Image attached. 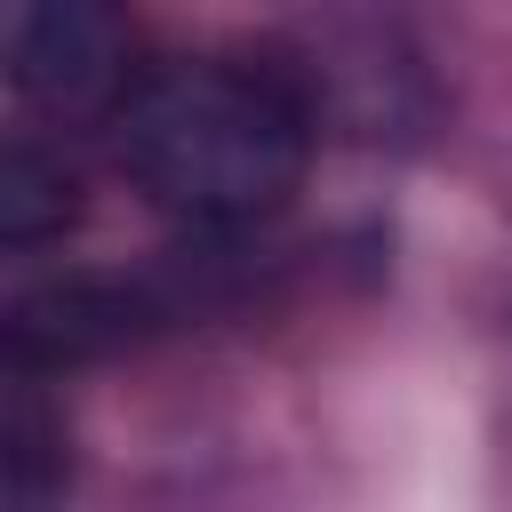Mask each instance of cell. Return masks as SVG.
Listing matches in <instances>:
<instances>
[{
  "instance_id": "1",
  "label": "cell",
  "mask_w": 512,
  "mask_h": 512,
  "mask_svg": "<svg viewBox=\"0 0 512 512\" xmlns=\"http://www.w3.org/2000/svg\"><path fill=\"white\" fill-rule=\"evenodd\" d=\"M112 160L152 216L200 240H232L272 224L304 184L312 104L288 72L248 56L144 64L112 112Z\"/></svg>"
},
{
  "instance_id": "2",
  "label": "cell",
  "mask_w": 512,
  "mask_h": 512,
  "mask_svg": "<svg viewBox=\"0 0 512 512\" xmlns=\"http://www.w3.org/2000/svg\"><path fill=\"white\" fill-rule=\"evenodd\" d=\"M0 56H8V88L48 120L112 128L128 88L144 80L128 24L96 0H16L0 16Z\"/></svg>"
},
{
  "instance_id": "3",
  "label": "cell",
  "mask_w": 512,
  "mask_h": 512,
  "mask_svg": "<svg viewBox=\"0 0 512 512\" xmlns=\"http://www.w3.org/2000/svg\"><path fill=\"white\" fill-rule=\"evenodd\" d=\"M40 368H8V408H0V496L8 512H56L72 480V440L64 416L40 392Z\"/></svg>"
},
{
  "instance_id": "4",
  "label": "cell",
  "mask_w": 512,
  "mask_h": 512,
  "mask_svg": "<svg viewBox=\"0 0 512 512\" xmlns=\"http://www.w3.org/2000/svg\"><path fill=\"white\" fill-rule=\"evenodd\" d=\"M64 224H72V168L48 144L16 136L0 152V240L8 248H32V240H48Z\"/></svg>"
}]
</instances>
